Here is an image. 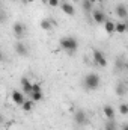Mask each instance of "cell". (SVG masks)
I'll use <instances>...</instances> for the list:
<instances>
[{
	"label": "cell",
	"instance_id": "cell-5",
	"mask_svg": "<svg viewBox=\"0 0 128 130\" xmlns=\"http://www.w3.org/2000/svg\"><path fill=\"white\" fill-rule=\"evenodd\" d=\"M94 61L98 67H105L107 65V61L104 58V53L101 50H94Z\"/></svg>",
	"mask_w": 128,
	"mask_h": 130
},
{
	"label": "cell",
	"instance_id": "cell-14",
	"mask_svg": "<svg viewBox=\"0 0 128 130\" xmlns=\"http://www.w3.org/2000/svg\"><path fill=\"white\" fill-rule=\"evenodd\" d=\"M53 24H54V23H53L50 18H44V20L41 21V29H42V30H51V29H53Z\"/></svg>",
	"mask_w": 128,
	"mask_h": 130
},
{
	"label": "cell",
	"instance_id": "cell-27",
	"mask_svg": "<svg viewBox=\"0 0 128 130\" xmlns=\"http://www.w3.org/2000/svg\"><path fill=\"white\" fill-rule=\"evenodd\" d=\"M125 68H127V70H128V62H127V64H125Z\"/></svg>",
	"mask_w": 128,
	"mask_h": 130
},
{
	"label": "cell",
	"instance_id": "cell-12",
	"mask_svg": "<svg viewBox=\"0 0 128 130\" xmlns=\"http://www.w3.org/2000/svg\"><path fill=\"white\" fill-rule=\"evenodd\" d=\"M60 8H62V11H63L66 15H74L75 14V9H74V6L71 5V3H68V2H63V3H60Z\"/></svg>",
	"mask_w": 128,
	"mask_h": 130
},
{
	"label": "cell",
	"instance_id": "cell-24",
	"mask_svg": "<svg viewBox=\"0 0 128 130\" xmlns=\"http://www.w3.org/2000/svg\"><path fill=\"white\" fill-rule=\"evenodd\" d=\"M89 2H91V3H92V5H96V3H98V2H99V0H89Z\"/></svg>",
	"mask_w": 128,
	"mask_h": 130
},
{
	"label": "cell",
	"instance_id": "cell-23",
	"mask_svg": "<svg viewBox=\"0 0 128 130\" xmlns=\"http://www.w3.org/2000/svg\"><path fill=\"white\" fill-rule=\"evenodd\" d=\"M41 91H42L41 85L39 83H33V92H41Z\"/></svg>",
	"mask_w": 128,
	"mask_h": 130
},
{
	"label": "cell",
	"instance_id": "cell-7",
	"mask_svg": "<svg viewBox=\"0 0 128 130\" xmlns=\"http://www.w3.org/2000/svg\"><path fill=\"white\" fill-rule=\"evenodd\" d=\"M115 14L119 17V18H128V9L127 6L124 5V3H119V5H116V8H115Z\"/></svg>",
	"mask_w": 128,
	"mask_h": 130
},
{
	"label": "cell",
	"instance_id": "cell-21",
	"mask_svg": "<svg viewBox=\"0 0 128 130\" xmlns=\"http://www.w3.org/2000/svg\"><path fill=\"white\" fill-rule=\"evenodd\" d=\"M83 9L88 11V12H91V11H92V3H91L89 0H84V2H83Z\"/></svg>",
	"mask_w": 128,
	"mask_h": 130
},
{
	"label": "cell",
	"instance_id": "cell-20",
	"mask_svg": "<svg viewBox=\"0 0 128 130\" xmlns=\"http://www.w3.org/2000/svg\"><path fill=\"white\" fill-rule=\"evenodd\" d=\"M30 100L32 101H41L42 100V92H32L30 94Z\"/></svg>",
	"mask_w": 128,
	"mask_h": 130
},
{
	"label": "cell",
	"instance_id": "cell-1",
	"mask_svg": "<svg viewBox=\"0 0 128 130\" xmlns=\"http://www.w3.org/2000/svg\"><path fill=\"white\" fill-rule=\"evenodd\" d=\"M59 44H60V47L68 55H74L77 52V48H78V41L74 36H63V38H60Z\"/></svg>",
	"mask_w": 128,
	"mask_h": 130
},
{
	"label": "cell",
	"instance_id": "cell-3",
	"mask_svg": "<svg viewBox=\"0 0 128 130\" xmlns=\"http://www.w3.org/2000/svg\"><path fill=\"white\" fill-rule=\"evenodd\" d=\"M12 30H14V35H15L18 39H21V38L26 35V24H24V23H21V21H17V23L14 24Z\"/></svg>",
	"mask_w": 128,
	"mask_h": 130
},
{
	"label": "cell",
	"instance_id": "cell-19",
	"mask_svg": "<svg viewBox=\"0 0 128 130\" xmlns=\"http://www.w3.org/2000/svg\"><path fill=\"white\" fill-rule=\"evenodd\" d=\"M119 112H121V115H128V104L127 103H121L119 104Z\"/></svg>",
	"mask_w": 128,
	"mask_h": 130
},
{
	"label": "cell",
	"instance_id": "cell-22",
	"mask_svg": "<svg viewBox=\"0 0 128 130\" xmlns=\"http://www.w3.org/2000/svg\"><path fill=\"white\" fill-rule=\"evenodd\" d=\"M48 6H51V8H56L57 5H59V0H44Z\"/></svg>",
	"mask_w": 128,
	"mask_h": 130
},
{
	"label": "cell",
	"instance_id": "cell-26",
	"mask_svg": "<svg viewBox=\"0 0 128 130\" xmlns=\"http://www.w3.org/2000/svg\"><path fill=\"white\" fill-rule=\"evenodd\" d=\"M32 2H35V0H27V3H32Z\"/></svg>",
	"mask_w": 128,
	"mask_h": 130
},
{
	"label": "cell",
	"instance_id": "cell-11",
	"mask_svg": "<svg viewBox=\"0 0 128 130\" xmlns=\"http://www.w3.org/2000/svg\"><path fill=\"white\" fill-rule=\"evenodd\" d=\"M12 101H14L15 104H18V106H21V104L26 101L24 94H23V92H20V91H12Z\"/></svg>",
	"mask_w": 128,
	"mask_h": 130
},
{
	"label": "cell",
	"instance_id": "cell-17",
	"mask_svg": "<svg viewBox=\"0 0 128 130\" xmlns=\"http://www.w3.org/2000/svg\"><path fill=\"white\" fill-rule=\"evenodd\" d=\"M33 103H35V101H32V100H26V101L21 104V109H23L24 112H30L32 107H33Z\"/></svg>",
	"mask_w": 128,
	"mask_h": 130
},
{
	"label": "cell",
	"instance_id": "cell-13",
	"mask_svg": "<svg viewBox=\"0 0 128 130\" xmlns=\"http://www.w3.org/2000/svg\"><path fill=\"white\" fill-rule=\"evenodd\" d=\"M104 27H105V32L109 33H113V32H116V23H113L112 20H107L105 23H104Z\"/></svg>",
	"mask_w": 128,
	"mask_h": 130
},
{
	"label": "cell",
	"instance_id": "cell-8",
	"mask_svg": "<svg viewBox=\"0 0 128 130\" xmlns=\"http://www.w3.org/2000/svg\"><path fill=\"white\" fill-rule=\"evenodd\" d=\"M15 52H17L20 56H27V55H29V48H27V45H26L23 41H18V42L15 44Z\"/></svg>",
	"mask_w": 128,
	"mask_h": 130
},
{
	"label": "cell",
	"instance_id": "cell-10",
	"mask_svg": "<svg viewBox=\"0 0 128 130\" xmlns=\"http://www.w3.org/2000/svg\"><path fill=\"white\" fill-rule=\"evenodd\" d=\"M21 86H23V89H24V94H32L33 92V83H30V80L27 79V77H23L21 79Z\"/></svg>",
	"mask_w": 128,
	"mask_h": 130
},
{
	"label": "cell",
	"instance_id": "cell-9",
	"mask_svg": "<svg viewBox=\"0 0 128 130\" xmlns=\"http://www.w3.org/2000/svg\"><path fill=\"white\" fill-rule=\"evenodd\" d=\"M102 113H104V117H105L107 120H115V115H116L115 107L110 106V104H105V106L102 107Z\"/></svg>",
	"mask_w": 128,
	"mask_h": 130
},
{
	"label": "cell",
	"instance_id": "cell-4",
	"mask_svg": "<svg viewBox=\"0 0 128 130\" xmlns=\"http://www.w3.org/2000/svg\"><path fill=\"white\" fill-rule=\"evenodd\" d=\"M74 121H75L78 126H84V124L88 123V115H86V112L81 110V109L75 110V113H74Z\"/></svg>",
	"mask_w": 128,
	"mask_h": 130
},
{
	"label": "cell",
	"instance_id": "cell-16",
	"mask_svg": "<svg viewBox=\"0 0 128 130\" xmlns=\"http://www.w3.org/2000/svg\"><path fill=\"white\" fill-rule=\"evenodd\" d=\"M104 130H118V124L115 123V120H107Z\"/></svg>",
	"mask_w": 128,
	"mask_h": 130
},
{
	"label": "cell",
	"instance_id": "cell-15",
	"mask_svg": "<svg viewBox=\"0 0 128 130\" xmlns=\"http://www.w3.org/2000/svg\"><path fill=\"white\" fill-rule=\"evenodd\" d=\"M125 92H127V88H125V85H124L122 82H119V83L116 85V94H118L119 97H122V95H125Z\"/></svg>",
	"mask_w": 128,
	"mask_h": 130
},
{
	"label": "cell",
	"instance_id": "cell-28",
	"mask_svg": "<svg viewBox=\"0 0 128 130\" xmlns=\"http://www.w3.org/2000/svg\"><path fill=\"white\" fill-rule=\"evenodd\" d=\"M127 32H128V21H127Z\"/></svg>",
	"mask_w": 128,
	"mask_h": 130
},
{
	"label": "cell",
	"instance_id": "cell-6",
	"mask_svg": "<svg viewBox=\"0 0 128 130\" xmlns=\"http://www.w3.org/2000/svg\"><path fill=\"white\" fill-rule=\"evenodd\" d=\"M92 18H94V21H95L96 24H101V23H105L107 21L105 14L102 11H99V9H94L92 11Z\"/></svg>",
	"mask_w": 128,
	"mask_h": 130
},
{
	"label": "cell",
	"instance_id": "cell-2",
	"mask_svg": "<svg viewBox=\"0 0 128 130\" xmlns=\"http://www.w3.org/2000/svg\"><path fill=\"white\" fill-rule=\"evenodd\" d=\"M99 83H101V79L96 73H89L88 76H84V80H83V86L88 89V91H95L99 88Z\"/></svg>",
	"mask_w": 128,
	"mask_h": 130
},
{
	"label": "cell",
	"instance_id": "cell-18",
	"mask_svg": "<svg viewBox=\"0 0 128 130\" xmlns=\"http://www.w3.org/2000/svg\"><path fill=\"white\" fill-rule=\"evenodd\" d=\"M116 32L118 33L127 32V23H116Z\"/></svg>",
	"mask_w": 128,
	"mask_h": 130
},
{
	"label": "cell",
	"instance_id": "cell-25",
	"mask_svg": "<svg viewBox=\"0 0 128 130\" xmlns=\"http://www.w3.org/2000/svg\"><path fill=\"white\" fill-rule=\"evenodd\" d=\"M122 130H128V124H124V127H122Z\"/></svg>",
	"mask_w": 128,
	"mask_h": 130
}]
</instances>
